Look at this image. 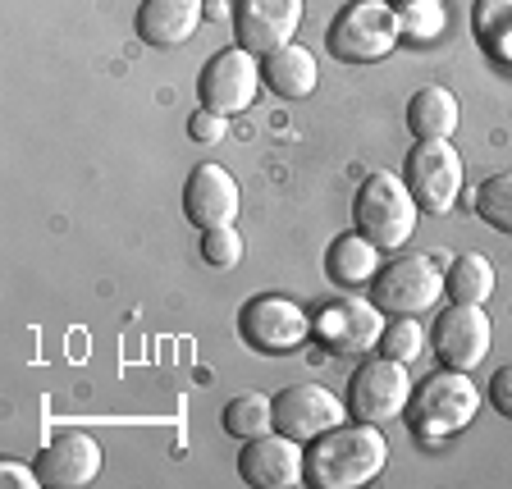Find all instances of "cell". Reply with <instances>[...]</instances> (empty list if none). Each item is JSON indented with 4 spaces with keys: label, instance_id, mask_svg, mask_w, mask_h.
Returning a JSON list of instances; mask_svg holds the SVG:
<instances>
[{
    "label": "cell",
    "instance_id": "44dd1931",
    "mask_svg": "<svg viewBox=\"0 0 512 489\" xmlns=\"http://www.w3.org/2000/svg\"><path fill=\"white\" fill-rule=\"evenodd\" d=\"M471 37L499 69H512V0H476L471 5Z\"/></svg>",
    "mask_w": 512,
    "mask_h": 489
},
{
    "label": "cell",
    "instance_id": "cb8c5ba5",
    "mask_svg": "<svg viewBox=\"0 0 512 489\" xmlns=\"http://www.w3.org/2000/svg\"><path fill=\"white\" fill-rule=\"evenodd\" d=\"M471 206H476V220H485L490 229H499V234L512 238V170L490 174V179L476 188Z\"/></svg>",
    "mask_w": 512,
    "mask_h": 489
},
{
    "label": "cell",
    "instance_id": "f1b7e54d",
    "mask_svg": "<svg viewBox=\"0 0 512 489\" xmlns=\"http://www.w3.org/2000/svg\"><path fill=\"white\" fill-rule=\"evenodd\" d=\"M188 133H192L197 142H220V138H224V115H215V110L202 106L197 115L188 119Z\"/></svg>",
    "mask_w": 512,
    "mask_h": 489
},
{
    "label": "cell",
    "instance_id": "30bf717a",
    "mask_svg": "<svg viewBox=\"0 0 512 489\" xmlns=\"http://www.w3.org/2000/svg\"><path fill=\"white\" fill-rule=\"evenodd\" d=\"M384 334V311L366 298H339L311 320V339H320L339 357H362V352L380 348Z\"/></svg>",
    "mask_w": 512,
    "mask_h": 489
},
{
    "label": "cell",
    "instance_id": "8992f818",
    "mask_svg": "<svg viewBox=\"0 0 512 489\" xmlns=\"http://www.w3.org/2000/svg\"><path fill=\"white\" fill-rule=\"evenodd\" d=\"M238 334L252 352H266V357H279V352H298L302 343L311 339V320L298 302L279 298V293H261V298L243 302L238 311Z\"/></svg>",
    "mask_w": 512,
    "mask_h": 489
},
{
    "label": "cell",
    "instance_id": "277c9868",
    "mask_svg": "<svg viewBox=\"0 0 512 489\" xmlns=\"http://www.w3.org/2000/svg\"><path fill=\"white\" fill-rule=\"evenodd\" d=\"M398 42L403 32H398V10L389 0H348L325 32L330 55L343 64H375L394 55Z\"/></svg>",
    "mask_w": 512,
    "mask_h": 489
},
{
    "label": "cell",
    "instance_id": "d4e9b609",
    "mask_svg": "<svg viewBox=\"0 0 512 489\" xmlns=\"http://www.w3.org/2000/svg\"><path fill=\"white\" fill-rule=\"evenodd\" d=\"M448 28V10L444 0H403L398 5V32H403L407 42H435V37H444Z\"/></svg>",
    "mask_w": 512,
    "mask_h": 489
},
{
    "label": "cell",
    "instance_id": "4316f807",
    "mask_svg": "<svg viewBox=\"0 0 512 489\" xmlns=\"http://www.w3.org/2000/svg\"><path fill=\"white\" fill-rule=\"evenodd\" d=\"M247 243L234 224H220V229H202V261L211 270H234L243 261Z\"/></svg>",
    "mask_w": 512,
    "mask_h": 489
},
{
    "label": "cell",
    "instance_id": "4fadbf2b",
    "mask_svg": "<svg viewBox=\"0 0 512 489\" xmlns=\"http://www.w3.org/2000/svg\"><path fill=\"white\" fill-rule=\"evenodd\" d=\"M302 467H307V453L298 448V439L279 430L243 439V453H238V476L256 489H293L302 480Z\"/></svg>",
    "mask_w": 512,
    "mask_h": 489
},
{
    "label": "cell",
    "instance_id": "ac0fdd59",
    "mask_svg": "<svg viewBox=\"0 0 512 489\" xmlns=\"http://www.w3.org/2000/svg\"><path fill=\"white\" fill-rule=\"evenodd\" d=\"M261 78H266V87L275 96H284V101H302V96L316 92L320 69H316V55H311L307 46L288 42V46H279V51H270L266 60H261Z\"/></svg>",
    "mask_w": 512,
    "mask_h": 489
},
{
    "label": "cell",
    "instance_id": "7a4b0ae2",
    "mask_svg": "<svg viewBox=\"0 0 512 489\" xmlns=\"http://www.w3.org/2000/svg\"><path fill=\"white\" fill-rule=\"evenodd\" d=\"M416 215H421L416 197L407 192V183L389 170H371L362 179V188H357V197H352V224H357V234H366L380 252L407 247V238H412V229H416Z\"/></svg>",
    "mask_w": 512,
    "mask_h": 489
},
{
    "label": "cell",
    "instance_id": "d6986e66",
    "mask_svg": "<svg viewBox=\"0 0 512 489\" xmlns=\"http://www.w3.org/2000/svg\"><path fill=\"white\" fill-rule=\"evenodd\" d=\"M325 275H330L339 288L371 284V279L380 275V247H375L366 234H357V229L334 238L330 252H325Z\"/></svg>",
    "mask_w": 512,
    "mask_h": 489
},
{
    "label": "cell",
    "instance_id": "7402d4cb",
    "mask_svg": "<svg viewBox=\"0 0 512 489\" xmlns=\"http://www.w3.org/2000/svg\"><path fill=\"white\" fill-rule=\"evenodd\" d=\"M494 293V266L485 252H467L444 270V298L448 302H476L485 307Z\"/></svg>",
    "mask_w": 512,
    "mask_h": 489
},
{
    "label": "cell",
    "instance_id": "8fae6325",
    "mask_svg": "<svg viewBox=\"0 0 512 489\" xmlns=\"http://www.w3.org/2000/svg\"><path fill=\"white\" fill-rule=\"evenodd\" d=\"M490 316L476 307V302H453L448 311H439L435 320V352L439 366H453V371H471L490 357Z\"/></svg>",
    "mask_w": 512,
    "mask_h": 489
},
{
    "label": "cell",
    "instance_id": "4dcf8cb0",
    "mask_svg": "<svg viewBox=\"0 0 512 489\" xmlns=\"http://www.w3.org/2000/svg\"><path fill=\"white\" fill-rule=\"evenodd\" d=\"M398 5H403V0H398Z\"/></svg>",
    "mask_w": 512,
    "mask_h": 489
},
{
    "label": "cell",
    "instance_id": "7c38bea8",
    "mask_svg": "<svg viewBox=\"0 0 512 489\" xmlns=\"http://www.w3.org/2000/svg\"><path fill=\"white\" fill-rule=\"evenodd\" d=\"M343 412H348V403H339L325 384H288L275 394V430L298 439V444L343 426Z\"/></svg>",
    "mask_w": 512,
    "mask_h": 489
},
{
    "label": "cell",
    "instance_id": "484cf974",
    "mask_svg": "<svg viewBox=\"0 0 512 489\" xmlns=\"http://www.w3.org/2000/svg\"><path fill=\"white\" fill-rule=\"evenodd\" d=\"M421 352H426V330L416 325V316H398V320H389V325H384V334H380V357L412 366Z\"/></svg>",
    "mask_w": 512,
    "mask_h": 489
},
{
    "label": "cell",
    "instance_id": "9a60e30c",
    "mask_svg": "<svg viewBox=\"0 0 512 489\" xmlns=\"http://www.w3.org/2000/svg\"><path fill=\"white\" fill-rule=\"evenodd\" d=\"M238 206H243V192H238L234 174L224 165H197L183 183V215L188 224L197 229H220V224H234L238 220Z\"/></svg>",
    "mask_w": 512,
    "mask_h": 489
},
{
    "label": "cell",
    "instance_id": "ffe728a7",
    "mask_svg": "<svg viewBox=\"0 0 512 489\" xmlns=\"http://www.w3.org/2000/svg\"><path fill=\"white\" fill-rule=\"evenodd\" d=\"M458 96L448 87H421L407 101V128L416 133V142H448L458 133Z\"/></svg>",
    "mask_w": 512,
    "mask_h": 489
},
{
    "label": "cell",
    "instance_id": "603a6c76",
    "mask_svg": "<svg viewBox=\"0 0 512 489\" xmlns=\"http://www.w3.org/2000/svg\"><path fill=\"white\" fill-rule=\"evenodd\" d=\"M224 435L234 439H256L266 435V430H275V398L266 394H238L224 403Z\"/></svg>",
    "mask_w": 512,
    "mask_h": 489
},
{
    "label": "cell",
    "instance_id": "2e32d148",
    "mask_svg": "<svg viewBox=\"0 0 512 489\" xmlns=\"http://www.w3.org/2000/svg\"><path fill=\"white\" fill-rule=\"evenodd\" d=\"M37 471H42V485H51V489L92 485L101 476V444L92 435H83V430H64V435H55L42 448Z\"/></svg>",
    "mask_w": 512,
    "mask_h": 489
},
{
    "label": "cell",
    "instance_id": "6da1fadb",
    "mask_svg": "<svg viewBox=\"0 0 512 489\" xmlns=\"http://www.w3.org/2000/svg\"><path fill=\"white\" fill-rule=\"evenodd\" d=\"M384 467H389V439L380 435V426L352 421V426H334L311 439L302 480L311 489H357L371 485Z\"/></svg>",
    "mask_w": 512,
    "mask_h": 489
},
{
    "label": "cell",
    "instance_id": "5b68a950",
    "mask_svg": "<svg viewBox=\"0 0 512 489\" xmlns=\"http://www.w3.org/2000/svg\"><path fill=\"white\" fill-rule=\"evenodd\" d=\"M444 298V266L439 252H416V256H394L380 275L371 279V302L394 316H421Z\"/></svg>",
    "mask_w": 512,
    "mask_h": 489
},
{
    "label": "cell",
    "instance_id": "9c48e42d",
    "mask_svg": "<svg viewBox=\"0 0 512 489\" xmlns=\"http://www.w3.org/2000/svg\"><path fill=\"white\" fill-rule=\"evenodd\" d=\"M407 403H412V384H407V366L403 362L380 357V362H366V366L352 371V380H348L352 421H371V426H380V421L403 416Z\"/></svg>",
    "mask_w": 512,
    "mask_h": 489
},
{
    "label": "cell",
    "instance_id": "f546056e",
    "mask_svg": "<svg viewBox=\"0 0 512 489\" xmlns=\"http://www.w3.org/2000/svg\"><path fill=\"white\" fill-rule=\"evenodd\" d=\"M0 485H10V489H42V471L23 467V462H0Z\"/></svg>",
    "mask_w": 512,
    "mask_h": 489
},
{
    "label": "cell",
    "instance_id": "52a82bcc",
    "mask_svg": "<svg viewBox=\"0 0 512 489\" xmlns=\"http://www.w3.org/2000/svg\"><path fill=\"white\" fill-rule=\"evenodd\" d=\"M261 64L247 46H229V51H215L206 60L202 78H197V96H202V106L215 110V115H243L252 110L256 92H261Z\"/></svg>",
    "mask_w": 512,
    "mask_h": 489
},
{
    "label": "cell",
    "instance_id": "83f0119b",
    "mask_svg": "<svg viewBox=\"0 0 512 489\" xmlns=\"http://www.w3.org/2000/svg\"><path fill=\"white\" fill-rule=\"evenodd\" d=\"M485 403H490L499 416H508V421H512V362H508V366H499V371L490 375V389H485Z\"/></svg>",
    "mask_w": 512,
    "mask_h": 489
},
{
    "label": "cell",
    "instance_id": "ba28073f",
    "mask_svg": "<svg viewBox=\"0 0 512 489\" xmlns=\"http://www.w3.org/2000/svg\"><path fill=\"white\" fill-rule=\"evenodd\" d=\"M403 183L421 211L448 215L458 206V192H462V156L448 142H416L407 151Z\"/></svg>",
    "mask_w": 512,
    "mask_h": 489
},
{
    "label": "cell",
    "instance_id": "5bb4252c",
    "mask_svg": "<svg viewBox=\"0 0 512 489\" xmlns=\"http://www.w3.org/2000/svg\"><path fill=\"white\" fill-rule=\"evenodd\" d=\"M302 0H238L234 37L252 55H270L298 37Z\"/></svg>",
    "mask_w": 512,
    "mask_h": 489
},
{
    "label": "cell",
    "instance_id": "e0dca14e",
    "mask_svg": "<svg viewBox=\"0 0 512 489\" xmlns=\"http://www.w3.org/2000/svg\"><path fill=\"white\" fill-rule=\"evenodd\" d=\"M206 5L202 0H142L138 5V37L147 46H183L202 28Z\"/></svg>",
    "mask_w": 512,
    "mask_h": 489
},
{
    "label": "cell",
    "instance_id": "3957f363",
    "mask_svg": "<svg viewBox=\"0 0 512 489\" xmlns=\"http://www.w3.org/2000/svg\"><path fill=\"white\" fill-rule=\"evenodd\" d=\"M480 412V389L467 380V371H435L421 389H412V403H407V426L421 444H439V439L458 435L471 426V416Z\"/></svg>",
    "mask_w": 512,
    "mask_h": 489
}]
</instances>
